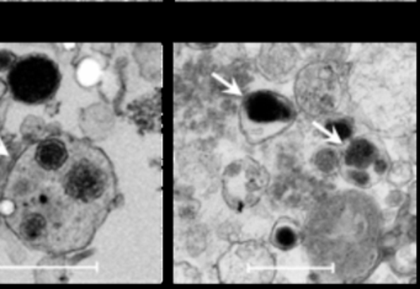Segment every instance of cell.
<instances>
[{
	"mask_svg": "<svg viewBox=\"0 0 420 289\" xmlns=\"http://www.w3.org/2000/svg\"><path fill=\"white\" fill-rule=\"evenodd\" d=\"M116 198V173L102 150L49 137L15 160L0 214L30 249L66 255L89 246Z\"/></svg>",
	"mask_w": 420,
	"mask_h": 289,
	"instance_id": "1",
	"label": "cell"
},
{
	"mask_svg": "<svg viewBox=\"0 0 420 289\" xmlns=\"http://www.w3.org/2000/svg\"><path fill=\"white\" fill-rule=\"evenodd\" d=\"M62 75L56 63L44 54H30L15 61L8 73V85L15 100L39 105L59 92Z\"/></svg>",
	"mask_w": 420,
	"mask_h": 289,
	"instance_id": "2",
	"label": "cell"
},
{
	"mask_svg": "<svg viewBox=\"0 0 420 289\" xmlns=\"http://www.w3.org/2000/svg\"><path fill=\"white\" fill-rule=\"evenodd\" d=\"M223 178V195L228 204L236 209L256 204L269 183L265 169L251 159L233 163Z\"/></svg>",
	"mask_w": 420,
	"mask_h": 289,
	"instance_id": "3",
	"label": "cell"
},
{
	"mask_svg": "<svg viewBox=\"0 0 420 289\" xmlns=\"http://www.w3.org/2000/svg\"><path fill=\"white\" fill-rule=\"evenodd\" d=\"M243 107L246 118L256 125H282L294 118L290 102L272 92L251 94Z\"/></svg>",
	"mask_w": 420,
	"mask_h": 289,
	"instance_id": "4",
	"label": "cell"
},
{
	"mask_svg": "<svg viewBox=\"0 0 420 289\" xmlns=\"http://www.w3.org/2000/svg\"><path fill=\"white\" fill-rule=\"evenodd\" d=\"M335 79L325 68H314L304 73L299 87L300 100L312 111H324L334 105Z\"/></svg>",
	"mask_w": 420,
	"mask_h": 289,
	"instance_id": "5",
	"label": "cell"
},
{
	"mask_svg": "<svg viewBox=\"0 0 420 289\" xmlns=\"http://www.w3.org/2000/svg\"><path fill=\"white\" fill-rule=\"evenodd\" d=\"M376 156L375 147L365 140H359L350 145L347 153V164L356 169L367 168L371 165Z\"/></svg>",
	"mask_w": 420,
	"mask_h": 289,
	"instance_id": "6",
	"label": "cell"
},
{
	"mask_svg": "<svg viewBox=\"0 0 420 289\" xmlns=\"http://www.w3.org/2000/svg\"><path fill=\"white\" fill-rule=\"evenodd\" d=\"M276 242L280 247H292L295 245L296 234L291 228L282 227L276 231Z\"/></svg>",
	"mask_w": 420,
	"mask_h": 289,
	"instance_id": "7",
	"label": "cell"
},
{
	"mask_svg": "<svg viewBox=\"0 0 420 289\" xmlns=\"http://www.w3.org/2000/svg\"><path fill=\"white\" fill-rule=\"evenodd\" d=\"M318 161H322V163H319L320 169L324 170V171H329V170L335 168L337 159H335V154L334 153L329 152V150H325V152H322L318 155Z\"/></svg>",
	"mask_w": 420,
	"mask_h": 289,
	"instance_id": "8",
	"label": "cell"
},
{
	"mask_svg": "<svg viewBox=\"0 0 420 289\" xmlns=\"http://www.w3.org/2000/svg\"><path fill=\"white\" fill-rule=\"evenodd\" d=\"M327 128L329 130H334L340 137V140H345L352 133L350 127L344 122H334V123L327 125Z\"/></svg>",
	"mask_w": 420,
	"mask_h": 289,
	"instance_id": "9",
	"label": "cell"
},
{
	"mask_svg": "<svg viewBox=\"0 0 420 289\" xmlns=\"http://www.w3.org/2000/svg\"><path fill=\"white\" fill-rule=\"evenodd\" d=\"M15 61L16 57L14 54H10L9 51H0V70L10 69Z\"/></svg>",
	"mask_w": 420,
	"mask_h": 289,
	"instance_id": "10",
	"label": "cell"
}]
</instances>
